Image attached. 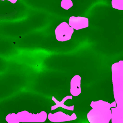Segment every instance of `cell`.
<instances>
[{
    "label": "cell",
    "instance_id": "6da1fadb",
    "mask_svg": "<svg viewBox=\"0 0 123 123\" xmlns=\"http://www.w3.org/2000/svg\"><path fill=\"white\" fill-rule=\"evenodd\" d=\"M74 29L66 22L61 23L55 29L56 39L60 41H65L71 39Z\"/></svg>",
    "mask_w": 123,
    "mask_h": 123
},
{
    "label": "cell",
    "instance_id": "7a4b0ae2",
    "mask_svg": "<svg viewBox=\"0 0 123 123\" xmlns=\"http://www.w3.org/2000/svg\"><path fill=\"white\" fill-rule=\"evenodd\" d=\"M68 24L73 29L79 30L88 26V19L84 17L71 16L69 18Z\"/></svg>",
    "mask_w": 123,
    "mask_h": 123
},
{
    "label": "cell",
    "instance_id": "3957f363",
    "mask_svg": "<svg viewBox=\"0 0 123 123\" xmlns=\"http://www.w3.org/2000/svg\"><path fill=\"white\" fill-rule=\"evenodd\" d=\"M81 77L80 76L75 75L71 80V93L72 95L76 96L78 95L81 92L80 88V85L77 86V85L80 84Z\"/></svg>",
    "mask_w": 123,
    "mask_h": 123
},
{
    "label": "cell",
    "instance_id": "277c9868",
    "mask_svg": "<svg viewBox=\"0 0 123 123\" xmlns=\"http://www.w3.org/2000/svg\"><path fill=\"white\" fill-rule=\"evenodd\" d=\"M111 5L114 9L123 10V0H112Z\"/></svg>",
    "mask_w": 123,
    "mask_h": 123
},
{
    "label": "cell",
    "instance_id": "5b68a950",
    "mask_svg": "<svg viewBox=\"0 0 123 123\" xmlns=\"http://www.w3.org/2000/svg\"><path fill=\"white\" fill-rule=\"evenodd\" d=\"M73 2L71 0H62L61 3V7L65 10L70 9L73 6Z\"/></svg>",
    "mask_w": 123,
    "mask_h": 123
}]
</instances>
